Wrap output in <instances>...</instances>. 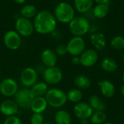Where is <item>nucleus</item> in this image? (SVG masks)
I'll use <instances>...</instances> for the list:
<instances>
[{
    "label": "nucleus",
    "mask_w": 124,
    "mask_h": 124,
    "mask_svg": "<svg viewBox=\"0 0 124 124\" xmlns=\"http://www.w3.org/2000/svg\"><path fill=\"white\" fill-rule=\"evenodd\" d=\"M33 23L35 31L40 34L52 33L57 27V20L54 15L48 10H41L37 12Z\"/></svg>",
    "instance_id": "nucleus-1"
},
{
    "label": "nucleus",
    "mask_w": 124,
    "mask_h": 124,
    "mask_svg": "<svg viewBox=\"0 0 124 124\" xmlns=\"http://www.w3.org/2000/svg\"><path fill=\"white\" fill-rule=\"evenodd\" d=\"M55 19L62 23H69L75 17V8L68 2L59 3L54 10Z\"/></svg>",
    "instance_id": "nucleus-2"
},
{
    "label": "nucleus",
    "mask_w": 124,
    "mask_h": 124,
    "mask_svg": "<svg viewBox=\"0 0 124 124\" xmlns=\"http://www.w3.org/2000/svg\"><path fill=\"white\" fill-rule=\"evenodd\" d=\"M69 30L74 36H80L86 35L90 30L89 21L83 16L75 17L69 23Z\"/></svg>",
    "instance_id": "nucleus-3"
},
{
    "label": "nucleus",
    "mask_w": 124,
    "mask_h": 124,
    "mask_svg": "<svg viewBox=\"0 0 124 124\" xmlns=\"http://www.w3.org/2000/svg\"><path fill=\"white\" fill-rule=\"evenodd\" d=\"M47 104L51 107L58 108L63 106L68 100L66 93L59 89H52L47 91L45 94Z\"/></svg>",
    "instance_id": "nucleus-4"
},
{
    "label": "nucleus",
    "mask_w": 124,
    "mask_h": 124,
    "mask_svg": "<svg viewBox=\"0 0 124 124\" xmlns=\"http://www.w3.org/2000/svg\"><path fill=\"white\" fill-rule=\"evenodd\" d=\"M34 98L35 97L33 95L31 89H23L17 91V92L15 94V102L17 103L19 108L26 110L31 108V103Z\"/></svg>",
    "instance_id": "nucleus-5"
},
{
    "label": "nucleus",
    "mask_w": 124,
    "mask_h": 124,
    "mask_svg": "<svg viewBox=\"0 0 124 124\" xmlns=\"http://www.w3.org/2000/svg\"><path fill=\"white\" fill-rule=\"evenodd\" d=\"M15 27L17 33L20 36L23 37L31 36L35 31L33 23L30 20V19H27L23 17H20L16 20Z\"/></svg>",
    "instance_id": "nucleus-6"
},
{
    "label": "nucleus",
    "mask_w": 124,
    "mask_h": 124,
    "mask_svg": "<svg viewBox=\"0 0 124 124\" xmlns=\"http://www.w3.org/2000/svg\"><path fill=\"white\" fill-rule=\"evenodd\" d=\"M68 53L72 56H80L85 50L86 43L84 39L80 36H73L67 44Z\"/></svg>",
    "instance_id": "nucleus-7"
},
{
    "label": "nucleus",
    "mask_w": 124,
    "mask_h": 124,
    "mask_svg": "<svg viewBox=\"0 0 124 124\" xmlns=\"http://www.w3.org/2000/svg\"><path fill=\"white\" fill-rule=\"evenodd\" d=\"M3 41L9 49L16 50L21 45V37L16 31H8L4 35Z\"/></svg>",
    "instance_id": "nucleus-8"
},
{
    "label": "nucleus",
    "mask_w": 124,
    "mask_h": 124,
    "mask_svg": "<svg viewBox=\"0 0 124 124\" xmlns=\"http://www.w3.org/2000/svg\"><path fill=\"white\" fill-rule=\"evenodd\" d=\"M17 84L12 78H4L0 83V92L5 97H12L15 95L17 92Z\"/></svg>",
    "instance_id": "nucleus-9"
},
{
    "label": "nucleus",
    "mask_w": 124,
    "mask_h": 124,
    "mask_svg": "<svg viewBox=\"0 0 124 124\" xmlns=\"http://www.w3.org/2000/svg\"><path fill=\"white\" fill-rule=\"evenodd\" d=\"M44 78L46 83L49 84H57L62 79V73L55 66L47 68L44 73Z\"/></svg>",
    "instance_id": "nucleus-10"
},
{
    "label": "nucleus",
    "mask_w": 124,
    "mask_h": 124,
    "mask_svg": "<svg viewBox=\"0 0 124 124\" xmlns=\"http://www.w3.org/2000/svg\"><path fill=\"white\" fill-rule=\"evenodd\" d=\"M79 57L81 65L86 68L94 66L98 60L97 52L94 49H89L86 50L85 49Z\"/></svg>",
    "instance_id": "nucleus-11"
},
{
    "label": "nucleus",
    "mask_w": 124,
    "mask_h": 124,
    "mask_svg": "<svg viewBox=\"0 0 124 124\" xmlns=\"http://www.w3.org/2000/svg\"><path fill=\"white\" fill-rule=\"evenodd\" d=\"M37 73L33 68H25L20 74V81L26 87H31L36 83Z\"/></svg>",
    "instance_id": "nucleus-12"
},
{
    "label": "nucleus",
    "mask_w": 124,
    "mask_h": 124,
    "mask_svg": "<svg viewBox=\"0 0 124 124\" xmlns=\"http://www.w3.org/2000/svg\"><path fill=\"white\" fill-rule=\"evenodd\" d=\"M73 112L75 116L81 120L89 119L94 113V110L88 103L80 102L78 103H76V105H75L73 108Z\"/></svg>",
    "instance_id": "nucleus-13"
},
{
    "label": "nucleus",
    "mask_w": 124,
    "mask_h": 124,
    "mask_svg": "<svg viewBox=\"0 0 124 124\" xmlns=\"http://www.w3.org/2000/svg\"><path fill=\"white\" fill-rule=\"evenodd\" d=\"M18 108L19 107L17 103L15 101H12L9 100L2 102L0 105L1 113L8 117L15 115L18 111Z\"/></svg>",
    "instance_id": "nucleus-14"
},
{
    "label": "nucleus",
    "mask_w": 124,
    "mask_h": 124,
    "mask_svg": "<svg viewBox=\"0 0 124 124\" xmlns=\"http://www.w3.org/2000/svg\"><path fill=\"white\" fill-rule=\"evenodd\" d=\"M57 55L56 54L55 52L51 49H46L44 50L41 55V60L42 63L46 66L47 68L54 67L57 60Z\"/></svg>",
    "instance_id": "nucleus-15"
},
{
    "label": "nucleus",
    "mask_w": 124,
    "mask_h": 124,
    "mask_svg": "<svg viewBox=\"0 0 124 124\" xmlns=\"http://www.w3.org/2000/svg\"><path fill=\"white\" fill-rule=\"evenodd\" d=\"M90 41L94 47L97 50H103L107 45V40L105 35L102 33L97 32L91 35Z\"/></svg>",
    "instance_id": "nucleus-16"
},
{
    "label": "nucleus",
    "mask_w": 124,
    "mask_h": 124,
    "mask_svg": "<svg viewBox=\"0 0 124 124\" xmlns=\"http://www.w3.org/2000/svg\"><path fill=\"white\" fill-rule=\"evenodd\" d=\"M98 85L100 87L102 95L107 98H110L114 96L116 92V88L114 84L108 80H105L99 82Z\"/></svg>",
    "instance_id": "nucleus-17"
},
{
    "label": "nucleus",
    "mask_w": 124,
    "mask_h": 124,
    "mask_svg": "<svg viewBox=\"0 0 124 124\" xmlns=\"http://www.w3.org/2000/svg\"><path fill=\"white\" fill-rule=\"evenodd\" d=\"M47 105L48 104L45 97H35L31 103V109L33 113H41L46 109Z\"/></svg>",
    "instance_id": "nucleus-18"
},
{
    "label": "nucleus",
    "mask_w": 124,
    "mask_h": 124,
    "mask_svg": "<svg viewBox=\"0 0 124 124\" xmlns=\"http://www.w3.org/2000/svg\"><path fill=\"white\" fill-rule=\"evenodd\" d=\"M93 4V0H74V8L80 13H86L92 8Z\"/></svg>",
    "instance_id": "nucleus-19"
},
{
    "label": "nucleus",
    "mask_w": 124,
    "mask_h": 124,
    "mask_svg": "<svg viewBox=\"0 0 124 124\" xmlns=\"http://www.w3.org/2000/svg\"><path fill=\"white\" fill-rule=\"evenodd\" d=\"M109 6L108 4H97L93 8V15L96 18H105L109 13Z\"/></svg>",
    "instance_id": "nucleus-20"
},
{
    "label": "nucleus",
    "mask_w": 124,
    "mask_h": 124,
    "mask_svg": "<svg viewBox=\"0 0 124 124\" xmlns=\"http://www.w3.org/2000/svg\"><path fill=\"white\" fill-rule=\"evenodd\" d=\"M100 65L102 69L108 73H113L118 68V64L116 61L111 57H105L102 59Z\"/></svg>",
    "instance_id": "nucleus-21"
},
{
    "label": "nucleus",
    "mask_w": 124,
    "mask_h": 124,
    "mask_svg": "<svg viewBox=\"0 0 124 124\" xmlns=\"http://www.w3.org/2000/svg\"><path fill=\"white\" fill-rule=\"evenodd\" d=\"M31 91L34 97H43L48 91L47 84L44 82H38L31 86Z\"/></svg>",
    "instance_id": "nucleus-22"
},
{
    "label": "nucleus",
    "mask_w": 124,
    "mask_h": 124,
    "mask_svg": "<svg viewBox=\"0 0 124 124\" xmlns=\"http://www.w3.org/2000/svg\"><path fill=\"white\" fill-rule=\"evenodd\" d=\"M88 104L90 105L92 110L95 111H104L106 108L105 104L99 97L96 95H92L89 98Z\"/></svg>",
    "instance_id": "nucleus-23"
},
{
    "label": "nucleus",
    "mask_w": 124,
    "mask_h": 124,
    "mask_svg": "<svg viewBox=\"0 0 124 124\" xmlns=\"http://www.w3.org/2000/svg\"><path fill=\"white\" fill-rule=\"evenodd\" d=\"M56 124H70L72 118L68 112L65 110H59L54 116Z\"/></svg>",
    "instance_id": "nucleus-24"
},
{
    "label": "nucleus",
    "mask_w": 124,
    "mask_h": 124,
    "mask_svg": "<svg viewBox=\"0 0 124 124\" xmlns=\"http://www.w3.org/2000/svg\"><path fill=\"white\" fill-rule=\"evenodd\" d=\"M37 14V9L36 7L33 4H27L22 7L20 10V15L21 17L31 19L34 17Z\"/></svg>",
    "instance_id": "nucleus-25"
},
{
    "label": "nucleus",
    "mask_w": 124,
    "mask_h": 124,
    "mask_svg": "<svg viewBox=\"0 0 124 124\" xmlns=\"http://www.w3.org/2000/svg\"><path fill=\"white\" fill-rule=\"evenodd\" d=\"M74 84L78 87V89H88L91 86V81L87 76L80 75L75 78Z\"/></svg>",
    "instance_id": "nucleus-26"
},
{
    "label": "nucleus",
    "mask_w": 124,
    "mask_h": 124,
    "mask_svg": "<svg viewBox=\"0 0 124 124\" xmlns=\"http://www.w3.org/2000/svg\"><path fill=\"white\" fill-rule=\"evenodd\" d=\"M68 100L74 103H78L83 98L82 92L79 89H73L67 94Z\"/></svg>",
    "instance_id": "nucleus-27"
},
{
    "label": "nucleus",
    "mask_w": 124,
    "mask_h": 124,
    "mask_svg": "<svg viewBox=\"0 0 124 124\" xmlns=\"http://www.w3.org/2000/svg\"><path fill=\"white\" fill-rule=\"evenodd\" d=\"M107 116L104 111H95L90 117V121L92 124H102L106 121Z\"/></svg>",
    "instance_id": "nucleus-28"
},
{
    "label": "nucleus",
    "mask_w": 124,
    "mask_h": 124,
    "mask_svg": "<svg viewBox=\"0 0 124 124\" xmlns=\"http://www.w3.org/2000/svg\"><path fill=\"white\" fill-rule=\"evenodd\" d=\"M111 46L117 50L124 49V37L122 36H116L113 37L110 41Z\"/></svg>",
    "instance_id": "nucleus-29"
},
{
    "label": "nucleus",
    "mask_w": 124,
    "mask_h": 124,
    "mask_svg": "<svg viewBox=\"0 0 124 124\" xmlns=\"http://www.w3.org/2000/svg\"><path fill=\"white\" fill-rule=\"evenodd\" d=\"M31 124H43L44 123V116L41 113H34L31 118Z\"/></svg>",
    "instance_id": "nucleus-30"
},
{
    "label": "nucleus",
    "mask_w": 124,
    "mask_h": 124,
    "mask_svg": "<svg viewBox=\"0 0 124 124\" xmlns=\"http://www.w3.org/2000/svg\"><path fill=\"white\" fill-rule=\"evenodd\" d=\"M55 53L58 56H64L68 53L67 46L65 44H60L55 49Z\"/></svg>",
    "instance_id": "nucleus-31"
},
{
    "label": "nucleus",
    "mask_w": 124,
    "mask_h": 124,
    "mask_svg": "<svg viewBox=\"0 0 124 124\" xmlns=\"http://www.w3.org/2000/svg\"><path fill=\"white\" fill-rule=\"evenodd\" d=\"M4 124H22V122L19 118L12 116L6 118L4 121Z\"/></svg>",
    "instance_id": "nucleus-32"
},
{
    "label": "nucleus",
    "mask_w": 124,
    "mask_h": 124,
    "mask_svg": "<svg viewBox=\"0 0 124 124\" xmlns=\"http://www.w3.org/2000/svg\"><path fill=\"white\" fill-rule=\"evenodd\" d=\"M72 62L74 65H78L81 64L80 62V57L79 56H74L72 59Z\"/></svg>",
    "instance_id": "nucleus-33"
},
{
    "label": "nucleus",
    "mask_w": 124,
    "mask_h": 124,
    "mask_svg": "<svg viewBox=\"0 0 124 124\" xmlns=\"http://www.w3.org/2000/svg\"><path fill=\"white\" fill-rule=\"evenodd\" d=\"M94 2H96L97 4H108L110 2V0H93Z\"/></svg>",
    "instance_id": "nucleus-34"
},
{
    "label": "nucleus",
    "mask_w": 124,
    "mask_h": 124,
    "mask_svg": "<svg viewBox=\"0 0 124 124\" xmlns=\"http://www.w3.org/2000/svg\"><path fill=\"white\" fill-rule=\"evenodd\" d=\"M81 124H89V121L88 119H81Z\"/></svg>",
    "instance_id": "nucleus-35"
},
{
    "label": "nucleus",
    "mask_w": 124,
    "mask_h": 124,
    "mask_svg": "<svg viewBox=\"0 0 124 124\" xmlns=\"http://www.w3.org/2000/svg\"><path fill=\"white\" fill-rule=\"evenodd\" d=\"M15 3H17V4H23L25 1V0H13Z\"/></svg>",
    "instance_id": "nucleus-36"
},
{
    "label": "nucleus",
    "mask_w": 124,
    "mask_h": 124,
    "mask_svg": "<svg viewBox=\"0 0 124 124\" xmlns=\"http://www.w3.org/2000/svg\"><path fill=\"white\" fill-rule=\"evenodd\" d=\"M121 92L122 95L124 96V84L121 86Z\"/></svg>",
    "instance_id": "nucleus-37"
},
{
    "label": "nucleus",
    "mask_w": 124,
    "mask_h": 124,
    "mask_svg": "<svg viewBox=\"0 0 124 124\" xmlns=\"http://www.w3.org/2000/svg\"><path fill=\"white\" fill-rule=\"evenodd\" d=\"M112 124V123H110V122H108V123H105V124Z\"/></svg>",
    "instance_id": "nucleus-38"
},
{
    "label": "nucleus",
    "mask_w": 124,
    "mask_h": 124,
    "mask_svg": "<svg viewBox=\"0 0 124 124\" xmlns=\"http://www.w3.org/2000/svg\"><path fill=\"white\" fill-rule=\"evenodd\" d=\"M123 81H124V73H123Z\"/></svg>",
    "instance_id": "nucleus-39"
},
{
    "label": "nucleus",
    "mask_w": 124,
    "mask_h": 124,
    "mask_svg": "<svg viewBox=\"0 0 124 124\" xmlns=\"http://www.w3.org/2000/svg\"><path fill=\"white\" fill-rule=\"evenodd\" d=\"M51 124V123H45V124Z\"/></svg>",
    "instance_id": "nucleus-40"
},
{
    "label": "nucleus",
    "mask_w": 124,
    "mask_h": 124,
    "mask_svg": "<svg viewBox=\"0 0 124 124\" xmlns=\"http://www.w3.org/2000/svg\"><path fill=\"white\" fill-rule=\"evenodd\" d=\"M123 61H124V55H123Z\"/></svg>",
    "instance_id": "nucleus-41"
},
{
    "label": "nucleus",
    "mask_w": 124,
    "mask_h": 124,
    "mask_svg": "<svg viewBox=\"0 0 124 124\" xmlns=\"http://www.w3.org/2000/svg\"><path fill=\"white\" fill-rule=\"evenodd\" d=\"M0 74H1V72H0Z\"/></svg>",
    "instance_id": "nucleus-42"
}]
</instances>
